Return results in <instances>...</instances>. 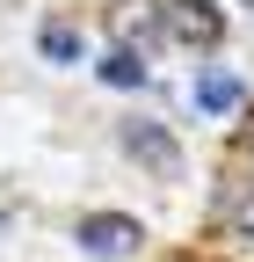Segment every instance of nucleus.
<instances>
[{
	"mask_svg": "<svg viewBox=\"0 0 254 262\" xmlns=\"http://www.w3.org/2000/svg\"><path fill=\"white\" fill-rule=\"evenodd\" d=\"M196 102H204L211 117H225V110H240V102H247V88H240L233 73H204V80H196Z\"/></svg>",
	"mask_w": 254,
	"mask_h": 262,
	"instance_id": "nucleus-5",
	"label": "nucleus"
},
{
	"mask_svg": "<svg viewBox=\"0 0 254 262\" xmlns=\"http://www.w3.org/2000/svg\"><path fill=\"white\" fill-rule=\"evenodd\" d=\"M138 241H145V226H138L131 211H94V219H80V248H87V255H102V262L138 255Z\"/></svg>",
	"mask_w": 254,
	"mask_h": 262,
	"instance_id": "nucleus-3",
	"label": "nucleus"
},
{
	"mask_svg": "<svg viewBox=\"0 0 254 262\" xmlns=\"http://www.w3.org/2000/svg\"><path fill=\"white\" fill-rule=\"evenodd\" d=\"M37 51H44L51 66H73V58H80V29H73V22H44V29H37Z\"/></svg>",
	"mask_w": 254,
	"mask_h": 262,
	"instance_id": "nucleus-6",
	"label": "nucleus"
},
{
	"mask_svg": "<svg viewBox=\"0 0 254 262\" xmlns=\"http://www.w3.org/2000/svg\"><path fill=\"white\" fill-rule=\"evenodd\" d=\"M247 8H254V0H247Z\"/></svg>",
	"mask_w": 254,
	"mask_h": 262,
	"instance_id": "nucleus-10",
	"label": "nucleus"
},
{
	"mask_svg": "<svg viewBox=\"0 0 254 262\" xmlns=\"http://www.w3.org/2000/svg\"><path fill=\"white\" fill-rule=\"evenodd\" d=\"M0 226H8V211H0Z\"/></svg>",
	"mask_w": 254,
	"mask_h": 262,
	"instance_id": "nucleus-9",
	"label": "nucleus"
},
{
	"mask_svg": "<svg viewBox=\"0 0 254 262\" xmlns=\"http://www.w3.org/2000/svg\"><path fill=\"white\" fill-rule=\"evenodd\" d=\"M102 80H109V88H145V58H138V51H109V58H102Z\"/></svg>",
	"mask_w": 254,
	"mask_h": 262,
	"instance_id": "nucleus-7",
	"label": "nucleus"
},
{
	"mask_svg": "<svg viewBox=\"0 0 254 262\" xmlns=\"http://www.w3.org/2000/svg\"><path fill=\"white\" fill-rule=\"evenodd\" d=\"M123 153L145 175H182V139L167 124H153V117H123Z\"/></svg>",
	"mask_w": 254,
	"mask_h": 262,
	"instance_id": "nucleus-2",
	"label": "nucleus"
},
{
	"mask_svg": "<svg viewBox=\"0 0 254 262\" xmlns=\"http://www.w3.org/2000/svg\"><path fill=\"white\" fill-rule=\"evenodd\" d=\"M109 29L123 37V51H138L145 37H160V8H153V0H123V8L109 15Z\"/></svg>",
	"mask_w": 254,
	"mask_h": 262,
	"instance_id": "nucleus-4",
	"label": "nucleus"
},
{
	"mask_svg": "<svg viewBox=\"0 0 254 262\" xmlns=\"http://www.w3.org/2000/svg\"><path fill=\"white\" fill-rule=\"evenodd\" d=\"M225 233L254 248V189H233V196H225Z\"/></svg>",
	"mask_w": 254,
	"mask_h": 262,
	"instance_id": "nucleus-8",
	"label": "nucleus"
},
{
	"mask_svg": "<svg viewBox=\"0 0 254 262\" xmlns=\"http://www.w3.org/2000/svg\"><path fill=\"white\" fill-rule=\"evenodd\" d=\"M160 37H174L189 51H211L225 37V15H218V0H160Z\"/></svg>",
	"mask_w": 254,
	"mask_h": 262,
	"instance_id": "nucleus-1",
	"label": "nucleus"
}]
</instances>
